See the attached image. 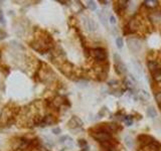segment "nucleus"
Segmentation results:
<instances>
[{
  "instance_id": "f257e3e1",
  "label": "nucleus",
  "mask_w": 161,
  "mask_h": 151,
  "mask_svg": "<svg viewBox=\"0 0 161 151\" xmlns=\"http://www.w3.org/2000/svg\"><path fill=\"white\" fill-rule=\"evenodd\" d=\"M92 136L97 141H100L102 143H105V142H108L111 140V135H110V133L107 132V130H99L98 132L92 133Z\"/></svg>"
},
{
  "instance_id": "f03ea898",
  "label": "nucleus",
  "mask_w": 161,
  "mask_h": 151,
  "mask_svg": "<svg viewBox=\"0 0 161 151\" xmlns=\"http://www.w3.org/2000/svg\"><path fill=\"white\" fill-rule=\"evenodd\" d=\"M127 44H128L129 49L133 53H138L141 49V46H142L140 40L138 38H135V37L128 38L127 39Z\"/></svg>"
},
{
  "instance_id": "7ed1b4c3",
  "label": "nucleus",
  "mask_w": 161,
  "mask_h": 151,
  "mask_svg": "<svg viewBox=\"0 0 161 151\" xmlns=\"http://www.w3.org/2000/svg\"><path fill=\"white\" fill-rule=\"evenodd\" d=\"M91 55L97 60V61H105L107 58L106 52L103 48H94L91 51Z\"/></svg>"
},
{
  "instance_id": "20e7f679",
  "label": "nucleus",
  "mask_w": 161,
  "mask_h": 151,
  "mask_svg": "<svg viewBox=\"0 0 161 151\" xmlns=\"http://www.w3.org/2000/svg\"><path fill=\"white\" fill-rule=\"evenodd\" d=\"M84 25L88 31H95L97 29V23L90 17H84Z\"/></svg>"
},
{
  "instance_id": "39448f33",
  "label": "nucleus",
  "mask_w": 161,
  "mask_h": 151,
  "mask_svg": "<svg viewBox=\"0 0 161 151\" xmlns=\"http://www.w3.org/2000/svg\"><path fill=\"white\" fill-rule=\"evenodd\" d=\"M83 126V121L80 120L79 117L74 116L70 119V121L68 122V127L70 129H77Z\"/></svg>"
},
{
  "instance_id": "423d86ee",
  "label": "nucleus",
  "mask_w": 161,
  "mask_h": 151,
  "mask_svg": "<svg viewBox=\"0 0 161 151\" xmlns=\"http://www.w3.org/2000/svg\"><path fill=\"white\" fill-rule=\"evenodd\" d=\"M138 141H139L141 144L147 146V145L151 144V143L154 141V139H153L151 136H149V135L142 134V135H139V136H138Z\"/></svg>"
},
{
  "instance_id": "0eeeda50",
  "label": "nucleus",
  "mask_w": 161,
  "mask_h": 151,
  "mask_svg": "<svg viewBox=\"0 0 161 151\" xmlns=\"http://www.w3.org/2000/svg\"><path fill=\"white\" fill-rule=\"evenodd\" d=\"M131 63L133 65V68H134L136 74L138 76V78H142V76H143V69H142L141 64L138 61H136V60H131Z\"/></svg>"
},
{
  "instance_id": "6e6552de",
  "label": "nucleus",
  "mask_w": 161,
  "mask_h": 151,
  "mask_svg": "<svg viewBox=\"0 0 161 151\" xmlns=\"http://www.w3.org/2000/svg\"><path fill=\"white\" fill-rule=\"evenodd\" d=\"M127 27L130 29V31H131V32H132V31L137 30V29L139 28V22H138V20H137V19H135V18L131 19V20L129 21V24H128V26H127Z\"/></svg>"
},
{
  "instance_id": "1a4fd4ad",
  "label": "nucleus",
  "mask_w": 161,
  "mask_h": 151,
  "mask_svg": "<svg viewBox=\"0 0 161 151\" xmlns=\"http://www.w3.org/2000/svg\"><path fill=\"white\" fill-rule=\"evenodd\" d=\"M115 70H116V72H117V74H125V73H127V67H126V65L125 64H123L122 62L120 63V64H118V65H115Z\"/></svg>"
},
{
  "instance_id": "9d476101",
  "label": "nucleus",
  "mask_w": 161,
  "mask_h": 151,
  "mask_svg": "<svg viewBox=\"0 0 161 151\" xmlns=\"http://www.w3.org/2000/svg\"><path fill=\"white\" fill-rule=\"evenodd\" d=\"M52 123H55V119H53L52 116L48 115V116H45V117L42 119V121H41V123H40V126H46V125H50V124H52Z\"/></svg>"
},
{
  "instance_id": "9b49d317",
  "label": "nucleus",
  "mask_w": 161,
  "mask_h": 151,
  "mask_svg": "<svg viewBox=\"0 0 161 151\" xmlns=\"http://www.w3.org/2000/svg\"><path fill=\"white\" fill-rule=\"evenodd\" d=\"M148 69H149V71H150L151 73H154L155 71H157V70L159 69V66H158L157 62H155V61H150V62H148Z\"/></svg>"
},
{
  "instance_id": "f8f14e48",
  "label": "nucleus",
  "mask_w": 161,
  "mask_h": 151,
  "mask_svg": "<svg viewBox=\"0 0 161 151\" xmlns=\"http://www.w3.org/2000/svg\"><path fill=\"white\" fill-rule=\"evenodd\" d=\"M138 96H139V99L143 100V101H147L150 99V95L148 92H146L145 90H140L138 92Z\"/></svg>"
},
{
  "instance_id": "ddd939ff",
  "label": "nucleus",
  "mask_w": 161,
  "mask_h": 151,
  "mask_svg": "<svg viewBox=\"0 0 161 151\" xmlns=\"http://www.w3.org/2000/svg\"><path fill=\"white\" fill-rule=\"evenodd\" d=\"M124 143L130 149L133 148V146H134V140H133V138L131 136H125L124 137Z\"/></svg>"
},
{
  "instance_id": "4468645a",
  "label": "nucleus",
  "mask_w": 161,
  "mask_h": 151,
  "mask_svg": "<svg viewBox=\"0 0 161 151\" xmlns=\"http://www.w3.org/2000/svg\"><path fill=\"white\" fill-rule=\"evenodd\" d=\"M97 15H98L100 21L102 22V24H103L105 27H107V18H106V16L103 14V12H102V11H98Z\"/></svg>"
},
{
  "instance_id": "2eb2a0df",
  "label": "nucleus",
  "mask_w": 161,
  "mask_h": 151,
  "mask_svg": "<svg viewBox=\"0 0 161 151\" xmlns=\"http://www.w3.org/2000/svg\"><path fill=\"white\" fill-rule=\"evenodd\" d=\"M147 115L150 117V118H155L156 116H157V112H156V110H155V108L154 107H149V108H147Z\"/></svg>"
},
{
  "instance_id": "dca6fc26",
  "label": "nucleus",
  "mask_w": 161,
  "mask_h": 151,
  "mask_svg": "<svg viewBox=\"0 0 161 151\" xmlns=\"http://www.w3.org/2000/svg\"><path fill=\"white\" fill-rule=\"evenodd\" d=\"M144 4L147 7L154 8V7H156L158 5V1H155V0H146V1H144Z\"/></svg>"
},
{
  "instance_id": "f3484780",
  "label": "nucleus",
  "mask_w": 161,
  "mask_h": 151,
  "mask_svg": "<svg viewBox=\"0 0 161 151\" xmlns=\"http://www.w3.org/2000/svg\"><path fill=\"white\" fill-rule=\"evenodd\" d=\"M152 75H153V79L156 82H161V69H158L157 71L152 73Z\"/></svg>"
},
{
  "instance_id": "a211bd4d",
  "label": "nucleus",
  "mask_w": 161,
  "mask_h": 151,
  "mask_svg": "<svg viewBox=\"0 0 161 151\" xmlns=\"http://www.w3.org/2000/svg\"><path fill=\"white\" fill-rule=\"evenodd\" d=\"M87 5H88V8L92 11H95L97 9V4L95 1H88L87 2Z\"/></svg>"
},
{
  "instance_id": "6ab92c4d",
  "label": "nucleus",
  "mask_w": 161,
  "mask_h": 151,
  "mask_svg": "<svg viewBox=\"0 0 161 151\" xmlns=\"http://www.w3.org/2000/svg\"><path fill=\"white\" fill-rule=\"evenodd\" d=\"M79 146H80L82 149H85V150H87V149L89 148L88 143H87V141H86L85 139H80V140H79Z\"/></svg>"
},
{
  "instance_id": "aec40b11",
  "label": "nucleus",
  "mask_w": 161,
  "mask_h": 151,
  "mask_svg": "<svg viewBox=\"0 0 161 151\" xmlns=\"http://www.w3.org/2000/svg\"><path fill=\"white\" fill-rule=\"evenodd\" d=\"M116 44H117V47H118L119 49H122V48H123V45H124L123 38H122V37H117V38H116Z\"/></svg>"
},
{
  "instance_id": "412c9836",
  "label": "nucleus",
  "mask_w": 161,
  "mask_h": 151,
  "mask_svg": "<svg viewBox=\"0 0 161 151\" xmlns=\"http://www.w3.org/2000/svg\"><path fill=\"white\" fill-rule=\"evenodd\" d=\"M124 121H125V124H126L127 126H132V124H133V121H132L131 116H126V117L124 118Z\"/></svg>"
},
{
  "instance_id": "4be33fe9",
  "label": "nucleus",
  "mask_w": 161,
  "mask_h": 151,
  "mask_svg": "<svg viewBox=\"0 0 161 151\" xmlns=\"http://www.w3.org/2000/svg\"><path fill=\"white\" fill-rule=\"evenodd\" d=\"M114 61H115V65H118L121 63V57L119 56V54L117 53L114 54Z\"/></svg>"
},
{
  "instance_id": "5701e85b",
  "label": "nucleus",
  "mask_w": 161,
  "mask_h": 151,
  "mask_svg": "<svg viewBox=\"0 0 161 151\" xmlns=\"http://www.w3.org/2000/svg\"><path fill=\"white\" fill-rule=\"evenodd\" d=\"M155 100H156V102H157L159 105H161V91L158 92V93L155 95Z\"/></svg>"
},
{
  "instance_id": "b1692460",
  "label": "nucleus",
  "mask_w": 161,
  "mask_h": 151,
  "mask_svg": "<svg viewBox=\"0 0 161 151\" xmlns=\"http://www.w3.org/2000/svg\"><path fill=\"white\" fill-rule=\"evenodd\" d=\"M109 20H110V23L111 24H116V22H117V19H116V17L114 16V15H111L110 16V18H109Z\"/></svg>"
},
{
  "instance_id": "393cba45",
  "label": "nucleus",
  "mask_w": 161,
  "mask_h": 151,
  "mask_svg": "<svg viewBox=\"0 0 161 151\" xmlns=\"http://www.w3.org/2000/svg\"><path fill=\"white\" fill-rule=\"evenodd\" d=\"M5 37H6V32H5V31H3L2 29H0V40L4 39Z\"/></svg>"
},
{
  "instance_id": "a878e982",
  "label": "nucleus",
  "mask_w": 161,
  "mask_h": 151,
  "mask_svg": "<svg viewBox=\"0 0 161 151\" xmlns=\"http://www.w3.org/2000/svg\"><path fill=\"white\" fill-rule=\"evenodd\" d=\"M61 132H62V130H61V128H59V127H58V128H53V129H52V133H53V134H56V135L60 134Z\"/></svg>"
},
{
  "instance_id": "bb28decb",
  "label": "nucleus",
  "mask_w": 161,
  "mask_h": 151,
  "mask_svg": "<svg viewBox=\"0 0 161 151\" xmlns=\"http://www.w3.org/2000/svg\"><path fill=\"white\" fill-rule=\"evenodd\" d=\"M108 84H109L110 86H115L116 84H118V82H117V81H111V82H109Z\"/></svg>"
},
{
  "instance_id": "cd10ccee",
  "label": "nucleus",
  "mask_w": 161,
  "mask_h": 151,
  "mask_svg": "<svg viewBox=\"0 0 161 151\" xmlns=\"http://www.w3.org/2000/svg\"><path fill=\"white\" fill-rule=\"evenodd\" d=\"M129 77H130V79H131V80H132L133 82H136V79H135V78L133 77V75H131V74H130V75H129Z\"/></svg>"
},
{
  "instance_id": "c85d7f7f",
  "label": "nucleus",
  "mask_w": 161,
  "mask_h": 151,
  "mask_svg": "<svg viewBox=\"0 0 161 151\" xmlns=\"http://www.w3.org/2000/svg\"><path fill=\"white\" fill-rule=\"evenodd\" d=\"M100 2H101V3H104V4H108V1H103V0H101Z\"/></svg>"
},
{
  "instance_id": "c756f323",
  "label": "nucleus",
  "mask_w": 161,
  "mask_h": 151,
  "mask_svg": "<svg viewBox=\"0 0 161 151\" xmlns=\"http://www.w3.org/2000/svg\"><path fill=\"white\" fill-rule=\"evenodd\" d=\"M0 57H1V53H0Z\"/></svg>"
}]
</instances>
